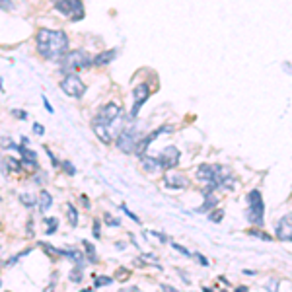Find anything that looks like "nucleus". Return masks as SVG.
Instances as JSON below:
<instances>
[{"instance_id": "nucleus-29", "label": "nucleus", "mask_w": 292, "mask_h": 292, "mask_svg": "<svg viewBox=\"0 0 292 292\" xmlns=\"http://www.w3.org/2000/svg\"><path fill=\"white\" fill-rule=\"evenodd\" d=\"M144 234H148V236H156L160 242H167V238H166L164 234H160V232H144Z\"/></svg>"}, {"instance_id": "nucleus-15", "label": "nucleus", "mask_w": 292, "mask_h": 292, "mask_svg": "<svg viewBox=\"0 0 292 292\" xmlns=\"http://www.w3.org/2000/svg\"><path fill=\"white\" fill-rule=\"evenodd\" d=\"M140 162H142V167H144V171H158V169H162V166H160V160L158 158H146V156H140Z\"/></svg>"}, {"instance_id": "nucleus-24", "label": "nucleus", "mask_w": 292, "mask_h": 292, "mask_svg": "<svg viewBox=\"0 0 292 292\" xmlns=\"http://www.w3.org/2000/svg\"><path fill=\"white\" fill-rule=\"evenodd\" d=\"M250 234H251V236H257V238H261V240H267V242L271 240V236H267V234H263V232H261L259 228H257V230H251Z\"/></svg>"}, {"instance_id": "nucleus-22", "label": "nucleus", "mask_w": 292, "mask_h": 292, "mask_svg": "<svg viewBox=\"0 0 292 292\" xmlns=\"http://www.w3.org/2000/svg\"><path fill=\"white\" fill-rule=\"evenodd\" d=\"M111 283H113V279H109V277H96L94 287H105V285H111Z\"/></svg>"}, {"instance_id": "nucleus-37", "label": "nucleus", "mask_w": 292, "mask_h": 292, "mask_svg": "<svg viewBox=\"0 0 292 292\" xmlns=\"http://www.w3.org/2000/svg\"><path fill=\"white\" fill-rule=\"evenodd\" d=\"M80 201H82V205H84L86 209H90V201L86 199V195H82V197H80Z\"/></svg>"}, {"instance_id": "nucleus-14", "label": "nucleus", "mask_w": 292, "mask_h": 292, "mask_svg": "<svg viewBox=\"0 0 292 292\" xmlns=\"http://www.w3.org/2000/svg\"><path fill=\"white\" fill-rule=\"evenodd\" d=\"M117 57V51L115 49H109V51H103V53H99L96 55V59H94V65H99V66H105L109 65L113 59Z\"/></svg>"}, {"instance_id": "nucleus-3", "label": "nucleus", "mask_w": 292, "mask_h": 292, "mask_svg": "<svg viewBox=\"0 0 292 292\" xmlns=\"http://www.w3.org/2000/svg\"><path fill=\"white\" fill-rule=\"evenodd\" d=\"M197 179L205 183V193H212L216 189H232L234 187V179L228 175V171L222 166L203 164L197 169Z\"/></svg>"}, {"instance_id": "nucleus-4", "label": "nucleus", "mask_w": 292, "mask_h": 292, "mask_svg": "<svg viewBox=\"0 0 292 292\" xmlns=\"http://www.w3.org/2000/svg\"><path fill=\"white\" fill-rule=\"evenodd\" d=\"M92 63H94V61L90 59V55H88L86 51L74 49V51L66 53L65 57L61 59V70H63L65 74H70V72H74V70H80V68L90 66Z\"/></svg>"}, {"instance_id": "nucleus-8", "label": "nucleus", "mask_w": 292, "mask_h": 292, "mask_svg": "<svg viewBox=\"0 0 292 292\" xmlns=\"http://www.w3.org/2000/svg\"><path fill=\"white\" fill-rule=\"evenodd\" d=\"M117 146H119L123 152H134V146H136V132L130 129V125H125L123 130L119 132V136H117Z\"/></svg>"}, {"instance_id": "nucleus-27", "label": "nucleus", "mask_w": 292, "mask_h": 292, "mask_svg": "<svg viewBox=\"0 0 292 292\" xmlns=\"http://www.w3.org/2000/svg\"><path fill=\"white\" fill-rule=\"evenodd\" d=\"M12 115L14 117H20V119H28V113L22 111V109H12Z\"/></svg>"}, {"instance_id": "nucleus-1", "label": "nucleus", "mask_w": 292, "mask_h": 292, "mask_svg": "<svg viewBox=\"0 0 292 292\" xmlns=\"http://www.w3.org/2000/svg\"><path fill=\"white\" fill-rule=\"evenodd\" d=\"M123 127V107L119 103L103 105L92 121V129L103 144H109L113 138H117Z\"/></svg>"}, {"instance_id": "nucleus-18", "label": "nucleus", "mask_w": 292, "mask_h": 292, "mask_svg": "<svg viewBox=\"0 0 292 292\" xmlns=\"http://www.w3.org/2000/svg\"><path fill=\"white\" fill-rule=\"evenodd\" d=\"M66 214H68V222H70V226L76 228V224H78V212H76V209H74L72 205H66Z\"/></svg>"}, {"instance_id": "nucleus-30", "label": "nucleus", "mask_w": 292, "mask_h": 292, "mask_svg": "<svg viewBox=\"0 0 292 292\" xmlns=\"http://www.w3.org/2000/svg\"><path fill=\"white\" fill-rule=\"evenodd\" d=\"M2 10H4V12H10V10H14L12 2H10V0H2Z\"/></svg>"}, {"instance_id": "nucleus-16", "label": "nucleus", "mask_w": 292, "mask_h": 292, "mask_svg": "<svg viewBox=\"0 0 292 292\" xmlns=\"http://www.w3.org/2000/svg\"><path fill=\"white\" fill-rule=\"evenodd\" d=\"M37 203H39V210H41V212H47V210L51 209V205H53V197L47 193V191H41Z\"/></svg>"}, {"instance_id": "nucleus-23", "label": "nucleus", "mask_w": 292, "mask_h": 292, "mask_svg": "<svg viewBox=\"0 0 292 292\" xmlns=\"http://www.w3.org/2000/svg\"><path fill=\"white\" fill-rule=\"evenodd\" d=\"M105 222H107L109 226H121V222H119L117 218H113L111 214H105Z\"/></svg>"}, {"instance_id": "nucleus-6", "label": "nucleus", "mask_w": 292, "mask_h": 292, "mask_svg": "<svg viewBox=\"0 0 292 292\" xmlns=\"http://www.w3.org/2000/svg\"><path fill=\"white\" fill-rule=\"evenodd\" d=\"M248 220L255 226H263V199L257 189L248 195Z\"/></svg>"}, {"instance_id": "nucleus-7", "label": "nucleus", "mask_w": 292, "mask_h": 292, "mask_svg": "<svg viewBox=\"0 0 292 292\" xmlns=\"http://www.w3.org/2000/svg\"><path fill=\"white\" fill-rule=\"evenodd\" d=\"M61 90L70 97H82L86 92V84L76 74H66L61 80Z\"/></svg>"}, {"instance_id": "nucleus-10", "label": "nucleus", "mask_w": 292, "mask_h": 292, "mask_svg": "<svg viewBox=\"0 0 292 292\" xmlns=\"http://www.w3.org/2000/svg\"><path fill=\"white\" fill-rule=\"evenodd\" d=\"M275 236L281 240V242H292V214L283 216L277 226H275Z\"/></svg>"}, {"instance_id": "nucleus-35", "label": "nucleus", "mask_w": 292, "mask_h": 292, "mask_svg": "<svg viewBox=\"0 0 292 292\" xmlns=\"http://www.w3.org/2000/svg\"><path fill=\"white\" fill-rule=\"evenodd\" d=\"M43 103H45V109H47L49 113H55V111H53V107H51V103L47 101V97H45V96H43Z\"/></svg>"}, {"instance_id": "nucleus-17", "label": "nucleus", "mask_w": 292, "mask_h": 292, "mask_svg": "<svg viewBox=\"0 0 292 292\" xmlns=\"http://www.w3.org/2000/svg\"><path fill=\"white\" fill-rule=\"evenodd\" d=\"M216 203H218V199H216V197H212L210 193H205V205H203L199 210H210V209H214V207H216Z\"/></svg>"}, {"instance_id": "nucleus-32", "label": "nucleus", "mask_w": 292, "mask_h": 292, "mask_svg": "<svg viewBox=\"0 0 292 292\" xmlns=\"http://www.w3.org/2000/svg\"><path fill=\"white\" fill-rule=\"evenodd\" d=\"M33 132H35V134H39V136H41V134H43V132H45V129H43V125H39V123H35V125H33Z\"/></svg>"}, {"instance_id": "nucleus-2", "label": "nucleus", "mask_w": 292, "mask_h": 292, "mask_svg": "<svg viewBox=\"0 0 292 292\" xmlns=\"http://www.w3.org/2000/svg\"><path fill=\"white\" fill-rule=\"evenodd\" d=\"M35 45L41 57L49 61H61L68 51V35L63 30L41 28L35 35Z\"/></svg>"}, {"instance_id": "nucleus-20", "label": "nucleus", "mask_w": 292, "mask_h": 292, "mask_svg": "<svg viewBox=\"0 0 292 292\" xmlns=\"http://www.w3.org/2000/svg\"><path fill=\"white\" fill-rule=\"evenodd\" d=\"M84 248H86V253H88V261H90V263H97L96 248H94L90 242H84Z\"/></svg>"}, {"instance_id": "nucleus-13", "label": "nucleus", "mask_w": 292, "mask_h": 292, "mask_svg": "<svg viewBox=\"0 0 292 292\" xmlns=\"http://www.w3.org/2000/svg\"><path fill=\"white\" fill-rule=\"evenodd\" d=\"M18 152H20V156L24 158V166L28 164V166H32V167H37V154L30 150L24 142H22V146H18Z\"/></svg>"}, {"instance_id": "nucleus-11", "label": "nucleus", "mask_w": 292, "mask_h": 292, "mask_svg": "<svg viewBox=\"0 0 292 292\" xmlns=\"http://www.w3.org/2000/svg\"><path fill=\"white\" fill-rule=\"evenodd\" d=\"M158 160H160L162 169H171L179 162V150L173 148V146H167V148H164V152L158 156Z\"/></svg>"}, {"instance_id": "nucleus-26", "label": "nucleus", "mask_w": 292, "mask_h": 292, "mask_svg": "<svg viewBox=\"0 0 292 292\" xmlns=\"http://www.w3.org/2000/svg\"><path fill=\"white\" fill-rule=\"evenodd\" d=\"M22 203L28 205V207H33L35 205V199H32V195H22Z\"/></svg>"}, {"instance_id": "nucleus-12", "label": "nucleus", "mask_w": 292, "mask_h": 292, "mask_svg": "<svg viewBox=\"0 0 292 292\" xmlns=\"http://www.w3.org/2000/svg\"><path fill=\"white\" fill-rule=\"evenodd\" d=\"M164 185L169 187V189H185L189 185L187 177L185 175H179V173H166L164 175Z\"/></svg>"}, {"instance_id": "nucleus-5", "label": "nucleus", "mask_w": 292, "mask_h": 292, "mask_svg": "<svg viewBox=\"0 0 292 292\" xmlns=\"http://www.w3.org/2000/svg\"><path fill=\"white\" fill-rule=\"evenodd\" d=\"M53 6L55 10L65 16L72 22H78L84 18V4L82 0H53Z\"/></svg>"}, {"instance_id": "nucleus-21", "label": "nucleus", "mask_w": 292, "mask_h": 292, "mask_svg": "<svg viewBox=\"0 0 292 292\" xmlns=\"http://www.w3.org/2000/svg\"><path fill=\"white\" fill-rule=\"evenodd\" d=\"M45 224H47V234H53V232H57V228H59V220L57 218H45Z\"/></svg>"}, {"instance_id": "nucleus-9", "label": "nucleus", "mask_w": 292, "mask_h": 292, "mask_svg": "<svg viewBox=\"0 0 292 292\" xmlns=\"http://www.w3.org/2000/svg\"><path fill=\"white\" fill-rule=\"evenodd\" d=\"M132 97H134V105H132V109H130V119H134V117L138 115L140 107H142L144 101L150 97L148 86H146V84H138L136 88H132Z\"/></svg>"}, {"instance_id": "nucleus-31", "label": "nucleus", "mask_w": 292, "mask_h": 292, "mask_svg": "<svg viewBox=\"0 0 292 292\" xmlns=\"http://www.w3.org/2000/svg\"><path fill=\"white\" fill-rule=\"evenodd\" d=\"M43 150H45V152H47V156H49V158H51V162H53V166H55V167H57V166H59V160H57V158H55V156H53V152H51V150H49V148H43Z\"/></svg>"}, {"instance_id": "nucleus-33", "label": "nucleus", "mask_w": 292, "mask_h": 292, "mask_svg": "<svg viewBox=\"0 0 292 292\" xmlns=\"http://www.w3.org/2000/svg\"><path fill=\"white\" fill-rule=\"evenodd\" d=\"M171 246H173V250H177V251H181V253H183V255H191V253H189V251H187V250H185V248H181V246H179V244H171Z\"/></svg>"}, {"instance_id": "nucleus-38", "label": "nucleus", "mask_w": 292, "mask_h": 292, "mask_svg": "<svg viewBox=\"0 0 292 292\" xmlns=\"http://www.w3.org/2000/svg\"><path fill=\"white\" fill-rule=\"evenodd\" d=\"M197 259H199V263H201V265H209V261L205 259L203 255H199V253H197Z\"/></svg>"}, {"instance_id": "nucleus-34", "label": "nucleus", "mask_w": 292, "mask_h": 292, "mask_svg": "<svg viewBox=\"0 0 292 292\" xmlns=\"http://www.w3.org/2000/svg\"><path fill=\"white\" fill-rule=\"evenodd\" d=\"M220 218H222V212H220V210H214V214L210 216V220H214V222H218Z\"/></svg>"}, {"instance_id": "nucleus-19", "label": "nucleus", "mask_w": 292, "mask_h": 292, "mask_svg": "<svg viewBox=\"0 0 292 292\" xmlns=\"http://www.w3.org/2000/svg\"><path fill=\"white\" fill-rule=\"evenodd\" d=\"M68 277H70L72 283H80V281H82V263H76V267L70 271Z\"/></svg>"}, {"instance_id": "nucleus-36", "label": "nucleus", "mask_w": 292, "mask_h": 292, "mask_svg": "<svg viewBox=\"0 0 292 292\" xmlns=\"http://www.w3.org/2000/svg\"><path fill=\"white\" fill-rule=\"evenodd\" d=\"M94 236H96V238H99V220H96V222H94Z\"/></svg>"}, {"instance_id": "nucleus-28", "label": "nucleus", "mask_w": 292, "mask_h": 292, "mask_svg": "<svg viewBox=\"0 0 292 292\" xmlns=\"http://www.w3.org/2000/svg\"><path fill=\"white\" fill-rule=\"evenodd\" d=\"M121 210H125V212H127V216H130V218H132V220H134V222H138V216H136V214H132V212H130L129 209H127V205H121Z\"/></svg>"}, {"instance_id": "nucleus-25", "label": "nucleus", "mask_w": 292, "mask_h": 292, "mask_svg": "<svg viewBox=\"0 0 292 292\" xmlns=\"http://www.w3.org/2000/svg\"><path fill=\"white\" fill-rule=\"evenodd\" d=\"M63 167H65V171L68 173V175H74V173H76V167H74L70 162H65L63 164Z\"/></svg>"}]
</instances>
